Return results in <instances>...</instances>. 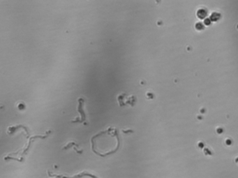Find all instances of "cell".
<instances>
[{"label":"cell","mask_w":238,"mask_h":178,"mask_svg":"<svg viewBox=\"0 0 238 178\" xmlns=\"http://www.w3.org/2000/svg\"><path fill=\"white\" fill-rule=\"evenodd\" d=\"M92 144L93 152L101 157L112 154L120 146L118 131L115 128H109L100 132L92 138Z\"/></svg>","instance_id":"1"},{"label":"cell","mask_w":238,"mask_h":178,"mask_svg":"<svg viewBox=\"0 0 238 178\" xmlns=\"http://www.w3.org/2000/svg\"><path fill=\"white\" fill-rule=\"evenodd\" d=\"M198 15L199 16V18H205V15H206L205 11H203V10H200L198 12Z\"/></svg>","instance_id":"2"}]
</instances>
